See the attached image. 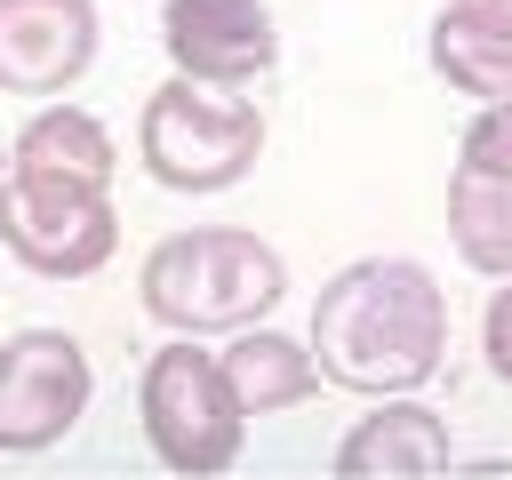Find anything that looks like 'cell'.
I'll return each mask as SVG.
<instances>
[{"instance_id": "cell-14", "label": "cell", "mask_w": 512, "mask_h": 480, "mask_svg": "<svg viewBox=\"0 0 512 480\" xmlns=\"http://www.w3.org/2000/svg\"><path fill=\"white\" fill-rule=\"evenodd\" d=\"M456 176H496L512 184V104H480L472 128L456 136Z\"/></svg>"}, {"instance_id": "cell-3", "label": "cell", "mask_w": 512, "mask_h": 480, "mask_svg": "<svg viewBox=\"0 0 512 480\" xmlns=\"http://www.w3.org/2000/svg\"><path fill=\"white\" fill-rule=\"evenodd\" d=\"M136 152L168 192H224V184H240L256 168L264 120H256V104H232V96H208L192 80H168V88L144 96Z\"/></svg>"}, {"instance_id": "cell-8", "label": "cell", "mask_w": 512, "mask_h": 480, "mask_svg": "<svg viewBox=\"0 0 512 480\" xmlns=\"http://www.w3.org/2000/svg\"><path fill=\"white\" fill-rule=\"evenodd\" d=\"M96 64V0H0V88L64 96Z\"/></svg>"}, {"instance_id": "cell-10", "label": "cell", "mask_w": 512, "mask_h": 480, "mask_svg": "<svg viewBox=\"0 0 512 480\" xmlns=\"http://www.w3.org/2000/svg\"><path fill=\"white\" fill-rule=\"evenodd\" d=\"M216 376H224V392H232V408H240V416L296 408V400L320 384L312 352H304L296 336H280V328H240V336L216 352Z\"/></svg>"}, {"instance_id": "cell-9", "label": "cell", "mask_w": 512, "mask_h": 480, "mask_svg": "<svg viewBox=\"0 0 512 480\" xmlns=\"http://www.w3.org/2000/svg\"><path fill=\"white\" fill-rule=\"evenodd\" d=\"M448 456H456V440L424 400H384L376 416H360L344 432L336 472L344 480H424V472H448Z\"/></svg>"}, {"instance_id": "cell-11", "label": "cell", "mask_w": 512, "mask_h": 480, "mask_svg": "<svg viewBox=\"0 0 512 480\" xmlns=\"http://www.w3.org/2000/svg\"><path fill=\"white\" fill-rule=\"evenodd\" d=\"M112 136L96 112L80 104H40L16 136V168H48V176H72V184H112Z\"/></svg>"}, {"instance_id": "cell-2", "label": "cell", "mask_w": 512, "mask_h": 480, "mask_svg": "<svg viewBox=\"0 0 512 480\" xmlns=\"http://www.w3.org/2000/svg\"><path fill=\"white\" fill-rule=\"evenodd\" d=\"M144 312L176 336H208V328H248L288 296V264L280 248H264L240 224H200V232H168L144 256Z\"/></svg>"}, {"instance_id": "cell-1", "label": "cell", "mask_w": 512, "mask_h": 480, "mask_svg": "<svg viewBox=\"0 0 512 480\" xmlns=\"http://www.w3.org/2000/svg\"><path fill=\"white\" fill-rule=\"evenodd\" d=\"M312 368L368 400H408L448 352V296L416 256H360L312 304Z\"/></svg>"}, {"instance_id": "cell-15", "label": "cell", "mask_w": 512, "mask_h": 480, "mask_svg": "<svg viewBox=\"0 0 512 480\" xmlns=\"http://www.w3.org/2000/svg\"><path fill=\"white\" fill-rule=\"evenodd\" d=\"M480 344H488V368L512 384V280L488 296V320H480Z\"/></svg>"}, {"instance_id": "cell-4", "label": "cell", "mask_w": 512, "mask_h": 480, "mask_svg": "<svg viewBox=\"0 0 512 480\" xmlns=\"http://www.w3.org/2000/svg\"><path fill=\"white\" fill-rule=\"evenodd\" d=\"M136 416H144V440L168 472H224L248 440V416L232 408L224 376H216V352H200L192 336L184 344H160L144 360V384H136Z\"/></svg>"}, {"instance_id": "cell-7", "label": "cell", "mask_w": 512, "mask_h": 480, "mask_svg": "<svg viewBox=\"0 0 512 480\" xmlns=\"http://www.w3.org/2000/svg\"><path fill=\"white\" fill-rule=\"evenodd\" d=\"M160 48L192 88H248L280 64V32L264 0H160Z\"/></svg>"}, {"instance_id": "cell-5", "label": "cell", "mask_w": 512, "mask_h": 480, "mask_svg": "<svg viewBox=\"0 0 512 480\" xmlns=\"http://www.w3.org/2000/svg\"><path fill=\"white\" fill-rule=\"evenodd\" d=\"M0 240L40 280H88L112 256L120 216H112L104 184H72V176H48V168H8V184H0Z\"/></svg>"}, {"instance_id": "cell-12", "label": "cell", "mask_w": 512, "mask_h": 480, "mask_svg": "<svg viewBox=\"0 0 512 480\" xmlns=\"http://www.w3.org/2000/svg\"><path fill=\"white\" fill-rule=\"evenodd\" d=\"M448 240L472 272L512 280V184L496 176H448Z\"/></svg>"}, {"instance_id": "cell-13", "label": "cell", "mask_w": 512, "mask_h": 480, "mask_svg": "<svg viewBox=\"0 0 512 480\" xmlns=\"http://www.w3.org/2000/svg\"><path fill=\"white\" fill-rule=\"evenodd\" d=\"M432 72H440L448 88L480 96V104H512V40H504V32H472V24H456L448 8L432 16Z\"/></svg>"}, {"instance_id": "cell-16", "label": "cell", "mask_w": 512, "mask_h": 480, "mask_svg": "<svg viewBox=\"0 0 512 480\" xmlns=\"http://www.w3.org/2000/svg\"><path fill=\"white\" fill-rule=\"evenodd\" d=\"M448 16L472 24V32H504L512 40V0H448Z\"/></svg>"}, {"instance_id": "cell-6", "label": "cell", "mask_w": 512, "mask_h": 480, "mask_svg": "<svg viewBox=\"0 0 512 480\" xmlns=\"http://www.w3.org/2000/svg\"><path fill=\"white\" fill-rule=\"evenodd\" d=\"M88 408V352L64 328H24L0 344V448H56Z\"/></svg>"}]
</instances>
